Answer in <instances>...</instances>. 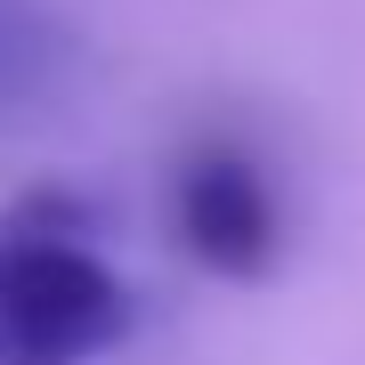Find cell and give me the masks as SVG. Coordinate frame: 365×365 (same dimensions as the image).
Instances as JSON below:
<instances>
[{
    "label": "cell",
    "mask_w": 365,
    "mask_h": 365,
    "mask_svg": "<svg viewBox=\"0 0 365 365\" xmlns=\"http://www.w3.org/2000/svg\"><path fill=\"white\" fill-rule=\"evenodd\" d=\"M130 333V292L66 187L0 203V365H90Z\"/></svg>",
    "instance_id": "obj_1"
},
{
    "label": "cell",
    "mask_w": 365,
    "mask_h": 365,
    "mask_svg": "<svg viewBox=\"0 0 365 365\" xmlns=\"http://www.w3.org/2000/svg\"><path fill=\"white\" fill-rule=\"evenodd\" d=\"M73 66H81L73 33L57 25L41 0H0V130L66 106Z\"/></svg>",
    "instance_id": "obj_3"
},
{
    "label": "cell",
    "mask_w": 365,
    "mask_h": 365,
    "mask_svg": "<svg viewBox=\"0 0 365 365\" xmlns=\"http://www.w3.org/2000/svg\"><path fill=\"white\" fill-rule=\"evenodd\" d=\"M170 220H179V244L187 260L211 268V276H268L276 268V195L260 179V163L244 155V146H195V155L179 163V187H170Z\"/></svg>",
    "instance_id": "obj_2"
}]
</instances>
